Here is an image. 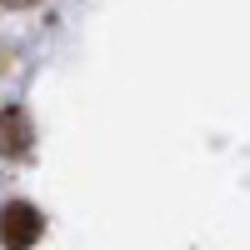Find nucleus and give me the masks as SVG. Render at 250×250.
<instances>
[{
	"label": "nucleus",
	"instance_id": "obj_1",
	"mask_svg": "<svg viewBox=\"0 0 250 250\" xmlns=\"http://www.w3.org/2000/svg\"><path fill=\"white\" fill-rule=\"evenodd\" d=\"M40 230H45V220H40L35 205L15 200V205L0 210V245H5V250H30L40 240Z\"/></svg>",
	"mask_w": 250,
	"mask_h": 250
},
{
	"label": "nucleus",
	"instance_id": "obj_2",
	"mask_svg": "<svg viewBox=\"0 0 250 250\" xmlns=\"http://www.w3.org/2000/svg\"><path fill=\"white\" fill-rule=\"evenodd\" d=\"M30 115L25 110H0V155L10 160H25L30 155Z\"/></svg>",
	"mask_w": 250,
	"mask_h": 250
},
{
	"label": "nucleus",
	"instance_id": "obj_3",
	"mask_svg": "<svg viewBox=\"0 0 250 250\" xmlns=\"http://www.w3.org/2000/svg\"><path fill=\"white\" fill-rule=\"evenodd\" d=\"M5 5H30V0H5Z\"/></svg>",
	"mask_w": 250,
	"mask_h": 250
}]
</instances>
